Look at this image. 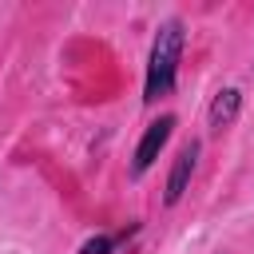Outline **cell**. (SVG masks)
<instances>
[{"label": "cell", "instance_id": "1", "mask_svg": "<svg viewBox=\"0 0 254 254\" xmlns=\"http://www.w3.org/2000/svg\"><path fill=\"white\" fill-rule=\"evenodd\" d=\"M179 56H183V24L167 20L155 32L151 44V60H147V83H143V99L155 103L159 95H167L175 87V71H179Z\"/></svg>", "mask_w": 254, "mask_h": 254}, {"label": "cell", "instance_id": "2", "mask_svg": "<svg viewBox=\"0 0 254 254\" xmlns=\"http://www.w3.org/2000/svg\"><path fill=\"white\" fill-rule=\"evenodd\" d=\"M171 131H175V115H163V119H155V123L143 131V139H139V147H135V163H131V171H135V175H143V171L159 159V151L167 147Z\"/></svg>", "mask_w": 254, "mask_h": 254}, {"label": "cell", "instance_id": "3", "mask_svg": "<svg viewBox=\"0 0 254 254\" xmlns=\"http://www.w3.org/2000/svg\"><path fill=\"white\" fill-rule=\"evenodd\" d=\"M194 159H198V143H187V147L179 151L175 167H171V179H167V202H179V198H183V190H187V183H190V175H194Z\"/></svg>", "mask_w": 254, "mask_h": 254}, {"label": "cell", "instance_id": "4", "mask_svg": "<svg viewBox=\"0 0 254 254\" xmlns=\"http://www.w3.org/2000/svg\"><path fill=\"white\" fill-rule=\"evenodd\" d=\"M238 107H242V95H238L234 87H226V91H218V95L210 99V127H214V131H222V127H230V123L238 119Z\"/></svg>", "mask_w": 254, "mask_h": 254}, {"label": "cell", "instance_id": "5", "mask_svg": "<svg viewBox=\"0 0 254 254\" xmlns=\"http://www.w3.org/2000/svg\"><path fill=\"white\" fill-rule=\"evenodd\" d=\"M127 234H135V230H127ZM127 234H99V238H87V242L79 246V254H111Z\"/></svg>", "mask_w": 254, "mask_h": 254}]
</instances>
